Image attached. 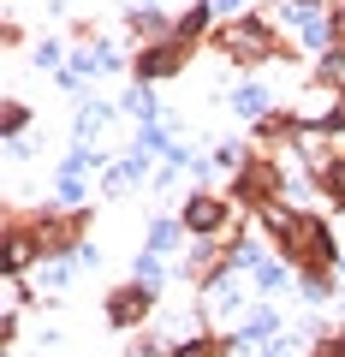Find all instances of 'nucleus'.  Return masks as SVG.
<instances>
[{"label": "nucleus", "instance_id": "obj_1", "mask_svg": "<svg viewBox=\"0 0 345 357\" xmlns=\"http://www.w3.org/2000/svg\"><path fill=\"white\" fill-rule=\"evenodd\" d=\"M131 316H143V292H119L114 298V321H131Z\"/></svg>", "mask_w": 345, "mask_h": 357}, {"label": "nucleus", "instance_id": "obj_2", "mask_svg": "<svg viewBox=\"0 0 345 357\" xmlns=\"http://www.w3.org/2000/svg\"><path fill=\"white\" fill-rule=\"evenodd\" d=\"M215 220H220V203H208V197L191 203V227H215Z\"/></svg>", "mask_w": 345, "mask_h": 357}]
</instances>
